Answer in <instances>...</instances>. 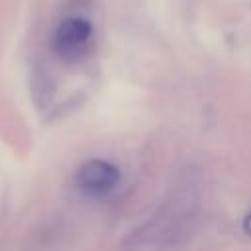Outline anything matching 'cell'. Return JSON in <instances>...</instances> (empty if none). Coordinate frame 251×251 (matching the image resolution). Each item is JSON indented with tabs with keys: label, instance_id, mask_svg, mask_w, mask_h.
Masks as SVG:
<instances>
[{
	"label": "cell",
	"instance_id": "cell-1",
	"mask_svg": "<svg viewBox=\"0 0 251 251\" xmlns=\"http://www.w3.org/2000/svg\"><path fill=\"white\" fill-rule=\"evenodd\" d=\"M120 182V169L110 161L92 159L84 163L76 173V184L90 196H104Z\"/></svg>",
	"mask_w": 251,
	"mask_h": 251
},
{
	"label": "cell",
	"instance_id": "cell-2",
	"mask_svg": "<svg viewBox=\"0 0 251 251\" xmlns=\"http://www.w3.org/2000/svg\"><path fill=\"white\" fill-rule=\"evenodd\" d=\"M92 35V25L84 18H67L55 31L53 45L65 59L78 57Z\"/></svg>",
	"mask_w": 251,
	"mask_h": 251
},
{
	"label": "cell",
	"instance_id": "cell-3",
	"mask_svg": "<svg viewBox=\"0 0 251 251\" xmlns=\"http://www.w3.org/2000/svg\"><path fill=\"white\" fill-rule=\"evenodd\" d=\"M245 229H247V231L251 233V216H249V218L245 220Z\"/></svg>",
	"mask_w": 251,
	"mask_h": 251
}]
</instances>
